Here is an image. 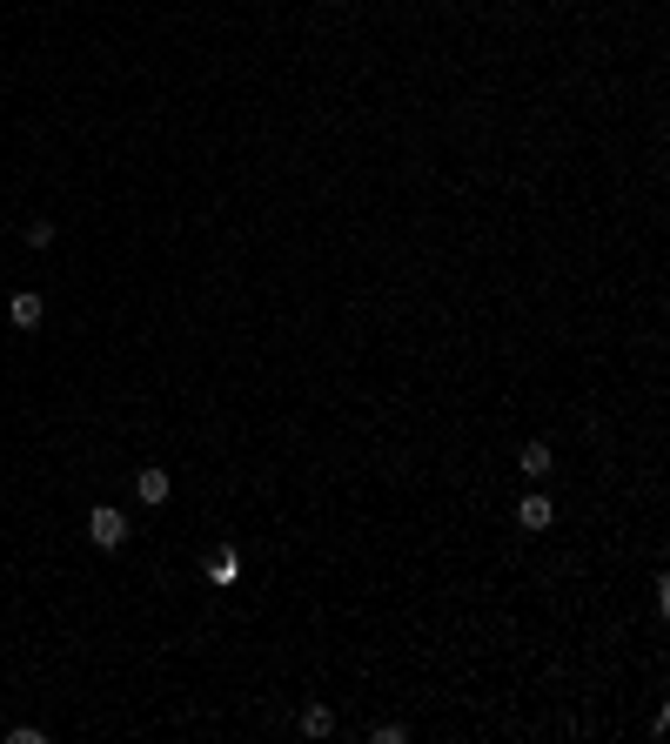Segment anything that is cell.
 <instances>
[{"instance_id": "6da1fadb", "label": "cell", "mask_w": 670, "mask_h": 744, "mask_svg": "<svg viewBox=\"0 0 670 744\" xmlns=\"http://www.w3.org/2000/svg\"><path fill=\"white\" fill-rule=\"evenodd\" d=\"M88 537H94V550H121V543H128V517H121L114 503H94Z\"/></svg>"}, {"instance_id": "7a4b0ae2", "label": "cell", "mask_w": 670, "mask_h": 744, "mask_svg": "<svg viewBox=\"0 0 670 744\" xmlns=\"http://www.w3.org/2000/svg\"><path fill=\"white\" fill-rule=\"evenodd\" d=\"M550 517H557L550 496H523V503H516V523H523V530H550Z\"/></svg>"}, {"instance_id": "3957f363", "label": "cell", "mask_w": 670, "mask_h": 744, "mask_svg": "<svg viewBox=\"0 0 670 744\" xmlns=\"http://www.w3.org/2000/svg\"><path fill=\"white\" fill-rule=\"evenodd\" d=\"M7 316H14V329H41V295L21 289L14 302H7Z\"/></svg>"}, {"instance_id": "277c9868", "label": "cell", "mask_w": 670, "mask_h": 744, "mask_svg": "<svg viewBox=\"0 0 670 744\" xmlns=\"http://www.w3.org/2000/svg\"><path fill=\"white\" fill-rule=\"evenodd\" d=\"M168 490H175L168 470H141V476H134V496H141V503H168Z\"/></svg>"}, {"instance_id": "5b68a950", "label": "cell", "mask_w": 670, "mask_h": 744, "mask_svg": "<svg viewBox=\"0 0 670 744\" xmlns=\"http://www.w3.org/2000/svg\"><path fill=\"white\" fill-rule=\"evenodd\" d=\"M335 731V711L329 704H309V711H302V738H329Z\"/></svg>"}, {"instance_id": "8992f818", "label": "cell", "mask_w": 670, "mask_h": 744, "mask_svg": "<svg viewBox=\"0 0 670 744\" xmlns=\"http://www.w3.org/2000/svg\"><path fill=\"white\" fill-rule=\"evenodd\" d=\"M516 463H523V476H550V443H523Z\"/></svg>"}, {"instance_id": "52a82bcc", "label": "cell", "mask_w": 670, "mask_h": 744, "mask_svg": "<svg viewBox=\"0 0 670 744\" xmlns=\"http://www.w3.org/2000/svg\"><path fill=\"white\" fill-rule=\"evenodd\" d=\"M47 242H54V222H47V215H41V222H27V248H47Z\"/></svg>"}, {"instance_id": "ba28073f", "label": "cell", "mask_w": 670, "mask_h": 744, "mask_svg": "<svg viewBox=\"0 0 670 744\" xmlns=\"http://www.w3.org/2000/svg\"><path fill=\"white\" fill-rule=\"evenodd\" d=\"M369 738H376V744H402V738H409V724H376Z\"/></svg>"}]
</instances>
